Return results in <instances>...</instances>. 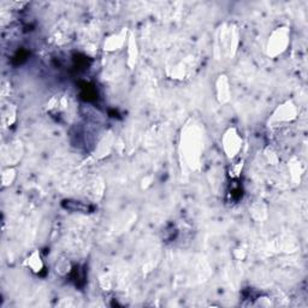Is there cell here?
<instances>
[{
	"label": "cell",
	"instance_id": "2",
	"mask_svg": "<svg viewBox=\"0 0 308 308\" xmlns=\"http://www.w3.org/2000/svg\"><path fill=\"white\" fill-rule=\"evenodd\" d=\"M27 264L29 267L31 268V271L33 272H40L44 267V262H43V260H41L40 254H38L37 252L33 253V254L29 256L27 260Z\"/></svg>",
	"mask_w": 308,
	"mask_h": 308
},
{
	"label": "cell",
	"instance_id": "1",
	"mask_svg": "<svg viewBox=\"0 0 308 308\" xmlns=\"http://www.w3.org/2000/svg\"><path fill=\"white\" fill-rule=\"evenodd\" d=\"M241 147H242V139L240 137V135L236 133L235 129L227 130L224 134L223 137V148L224 152L226 153V156L229 158H235L237 153L240 152Z\"/></svg>",
	"mask_w": 308,
	"mask_h": 308
}]
</instances>
